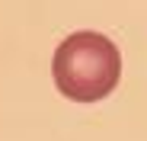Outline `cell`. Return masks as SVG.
<instances>
[{"label": "cell", "mask_w": 147, "mask_h": 141, "mask_svg": "<svg viewBox=\"0 0 147 141\" xmlns=\"http://www.w3.org/2000/svg\"><path fill=\"white\" fill-rule=\"evenodd\" d=\"M58 90L74 103H96L109 96L121 74V55L102 32H70L51 58Z\"/></svg>", "instance_id": "obj_1"}]
</instances>
